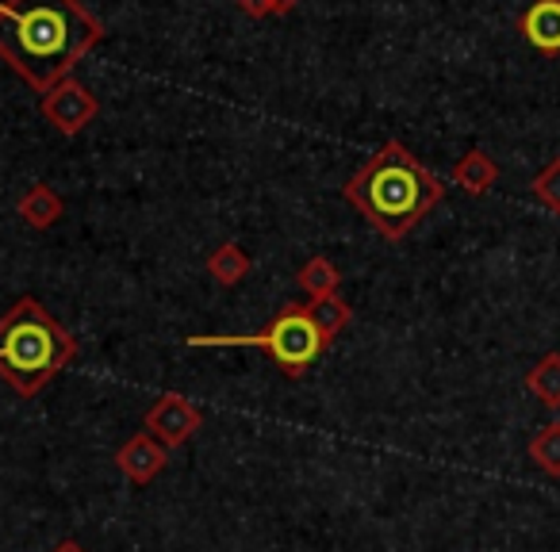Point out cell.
<instances>
[{"mask_svg": "<svg viewBox=\"0 0 560 552\" xmlns=\"http://www.w3.org/2000/svg\"><path fill=\"white\" fill-rule=\"evenodd\" d=\"M104 39L81 0H0V62L35 93H50Z\"/></svg>", "mask_w": 560, "mask_h": 552, "instance_id": "obj_1", "label": "cell"}, {"mask_svg": "<svg viewBox=\"0 0 560 552\" xmlns=\"http://www.w3.org/2000/svg\"><path fill=\"white\" fill-rule=\"evenodd\" d=\"M526 388L534 399H541L549 411L560 407V353H545L534 368L526 373Z\"/></svg>", "mask_w": 560, "mask_h": 552, "instance_id": "obj_14", "label": "cell"}, {"mask_svg": "<svg viewBox=\"0 0 560 552\" xmlns=\"http://www.w3.org/2000/svg\"><path fill=\"white\" fill-rule=\"evenodd\" d=\"M450 180L457 188H465L468 196H488L499 180V165L491 162L483 150H468V154L450 169Z\"/></svg>", "mask_w": 560, "mask_h": 552, "instance_id": "obj_9", "label": "cell"}, {"mask_svg": "<svg viewBox=\"0 0 560 552\" xmlns=\"http://www.w3.org/2000/svg\"><path fill=\"white\" fill-rule=\"evenodd\" d=\"M62 215H66V203L50 185H32L20 196V219L27 226H35V231H50Z\"/></svg>", "mask_w": 560, "mask_h": 552, "instance_id": "obj_10", "label": "cell"}, {"mask_svg": "<svg viewBox=\"0 0 560 552\" xmlns=\"http://www.w3.org/2000/svg\"><path fill=\"white\" fill-rule=\"evenodd\" d=\"M342 196L381 238L399 242L445 200V185L404 146L388 139L342 185Z\"/></svg>", "mask_w": 560, "mask_h": 552, "instance_id": "obj_2", "label": "cell"}, {"mask_svg": "<svg viewBox=\"0 0 560 552\" xmlns=\"http://www.w3.org/2000/svg\"><path fill=\"white\" fill-rule=\"evenodd\" d=\"M296 4L300 0H272V16H284V12H292Z\"/></svg>", "mask_w": 560, "mask_h": 552, "instance_id": "obj_18", "label": "cell"}, {"mask_svg": "<svg viewBox=\"0 0 560 552\" xmlns=\"http://www.w3.org/2000/svg\"><path fill=\"white\" fill-rule=\"evenodd\" d=\"M39 111L58 134L73 139V134H81L96 116H101V101H96V96L89 93L81 81L66 78V81H58L50 93H43Z\"/></svg>", "mask_w": 560, "mask_h": 552, "instance_id": "obj_5", "label": "cell"}, {"mask_svg": "<svg viewBox=\"0 0 560 552\" xmlns=\"http://www.w3.org/2000/svg\"><path fill=\"white\" fill-rule=\"evenodd\" d=\"M50 552H85V549H81V544L73 541V537H66V541H58V544H55V549H50Z\"/></svg>", "mask_w": 560, "mask_h": 552, "instance_id": "obj_19", "label": "cell"}, {"mask_svg": "<svg viewBox=\"0 0 560 552\" xmlns=\"http://www.w3.org/2000/svg\"><path fill=\"white\" fill-rule=\"evenodd\" d=\"M238 9L246 12V16L261 20V16H272V0H238Z\"/></svg>", "mask_w": 560, "mask_h": 552, "instance_id": "obj_17", "label": "cell"}, {"mask_svg": "<svg viewBox=\"0 0 560 552\" xmlns=\"http://www.w3.org/2000/svg\"><path fill=\"white\" fill-rule=\"evenodd\" d=\"M165 465H170V449H165L154 434H147V430H142V434H131L116 449V468L131 483H139V488H147L150 480H158V475L165 472Z\"/></svg>", "mask_w": 560, "mask_h": 552, "instance_id": "obj_7", "label": "cell"}, {"mask_svg": "<svg viewBox=\"0 0 560 552\" xmlns=\"http://www.w3.org/2000/svg\"><path fill=\"white\" fill-rule=\"evenodd\" d=\"M529 460H534L545 475H560V422H545V426L529 437Z\"/></svg>", "mask_w": 560, "mask_h": 552, "instance_id": "obj_15", "label": "cell"}, {"mask_svg": "<svg viewBox=\"0 0 560 552\" xmlns=\"http://www.w3.org/2000/svg\"><path fill=\"white\" fill-rule=\"evenodd\" d=\"M142 426H147V434H154L165 449H180V445L203 426V411L192 399L177 396V391H165V396L142 414Z\"/></svg>", "mask_w": 560, "mask_h": 552, "instance_id": "obj_6", "label": "cell"}, {"mask_svg": "<svg viewBox=\"0 0 560 552\" xmlns=\"http://www.w3.org/2000/svg\"><path fill=\"white\" fill-rule=\"evenodd\" d=\"M78 361V338L35 296H20L0 319V380L35 399L58 373Z\"/></svg>", "mask_w": 560, "mask_h": 552, "instance_id": "obj_3", "label": "cell"}, {"mask_svg": "<svg viewBox=\"0 0 560 552\" xmlns=\"http://www.w3.org/2000/svg\"><path fill=\"white\" fill-rule=\"evenodd\" d=\"M518 32L541 55H560V0H534L522 12Z\"/></svg>", "mask_w": 560, "mask_h": 552, "instance_id": "obj_8", "label": "cell"}, {"mask_svg": "<svg viewBox=\"0 0 560 552\" xmlns=\"http://www.w3.org/2000/svg\"><path fill=\"white\" fill-rule=\"evenodd\" d=\"M296 284L307 292L312 300H323V296H338V284H342V272L330 257H312L304 261V269L296 272Z\"/></svg>", "mask_w": 560, "mask_h": 552, "instance_id": "obj_13", "label": "cell"}, {"mask_svg": "<svg viewBox=\"0 0 560 552\" xmlns=\"http://www.w3.org/2000/svg\"><path fill=\"white\" fill-rule=\"evenodd\" d=\"M185 342L192 350H257L289 376V380H300L327 353V342L315 330L307 307L296 304H289L280 315H272L257 334H192Z\"/></svg>", "mask_w": 560, "mask_h": 552, "instance_id": "obj_4", "label": "cell"}, {"mask_svg": "<svg viewBox=\"0 0 560 552\" xmlns=\"http://www.w3.org/2000/svg\"><path fill=\"white\" fill-rule=\"evenodd\" d=\"M529 188H534V196L552 211V215H560V154L552 157V162L545 165L541 173H537Z\"/></svg>", "mask_w": 560, "mask_h": 552, "instance_id": "obj_16", "label": "cell"}, {"mask_svg": "<svg viewBox=\"0 0 560 552\" xmlns=\"http://www.w3.org/2000/svg\"><path fill=\"white\" fill-rule=\"evenodd\" d=\"M208 272L215 277V284H223V289H234V284H242L249 277L246 249H242L238 242H223V246H219L215 254L208 257Z\"/></svg>", "mask_w": 560, "mask_h": 552, "instance_id": "obj_12", "label": "cell"}, {"mask_svg": "<svg viewBox=\"0 0 560 552\" xmlns=\"http://www.w3.org/2000/svg\"><path fill=\"white\" fill-rule=\"evenodd\" d=\"M307 315H312V322H315V330L323 334V342L330 345L346 327H350L353 307L346 304L342 296H323V300H312V304H307Z\"/></svg>", "mask_w": 560, "mask_h": 552, "instance_id": "obj_11", "label": "cell"}]
</instances>
